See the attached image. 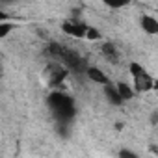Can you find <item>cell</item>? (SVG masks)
Returning <instances> with one entry per match:
<instances>
[{
    "instance_id": "1",
    "label": "cell",
    "mask_w": 158,
    "mask_h": 158,
    "mask_svg": "<svg viewBox=\"0 0 158 158\" xmlns=\"http://www.w3.org/2000/svg\"><path fill=\"white\" fill-rule=\"evenodd\" d=\"M47 102H48V108L52 110L54 117H56L58 121H61V123H69V121L74 117V114H76L74 99H73L71 95L63 93V91L54 89V91L48 95Z\"/></svg>"
},
{
    "instance_id": "7",
    "label": "cell",
    "mask_w": 158,
    "mask_h": 158,
    "mask_svg": "<svg viewBox=\"0 0 158 158\" xmlns=\"http://www.w3.org/2000/svg\"><path fill=\"white\" fill-rule=\"evenodd\" d=\"M101 52L104 58H108V61H117L119 60V52H117V47L110 41H104L101 45Z\"/></svg>"
},
{
    "instance_id": "2",
    "label": "cell",
    "mask_w": 158,
    "mask_h": 158,
    "mask_svg": "<svg viewBox=\"0 0 158 158\" xmlns=\"http://www.w3.org/2000/svg\"><path fill=\"white\" fill-rule=\"evenodd\" d=\"M61 30H63L67 35L74 37V39H84V37H86L88 24L82 23V21H78V19H69V21H65V23L61 24Z\"/></svg>"
},
{
    "instance_id": "8",
    "label": "cell",
    "mask_w": 158,
    "mask_h": 158,
    "mask_svg": "<svg viewBox=\"0 0 158 158\" xmlns=\"http://www.w3.org/2000/svg\"><path fill=\"white\" fill-rule=\"evenodd\" d=\"M128 73H130L132 78H138V76H143V74L147 73V69H145L141 63H138V61H130V63H128Z\"/></svg>"
},
{
    "instance_id": "4",
    "label": "cell",
    "mask_w": 158,
    "mask_h": 158,
    "mask_svg": "<svg viewBox=\"0 0 158 158\" xmlns=\"http://www.w3.org/2000/svg\"><path fill=\"white\" fill-rule=\"evenodd\" d=\"M132 80H134V86H132L134 93H136V91H138V93H147V91H151V89L154 88V78H152L149 73H145L143 76L132 78Z\"/></svg>"
},
{
    "instance_id": "10",
    "label": "cell",
    "mask_w": 158,
    "mask_h": 158,
    "mask_svg": "<svg viewBox=\"0 0 158 158\" xmlns=\"http://www.w3.org/2000/svg\"><path fill=\"white\" fill-rule=\"evenodd\" d=\"M84 39H88V41H101V39H102V34H101L97 28L88 26V30H86V37H84Z\"/></svg>"
},
{
    "instance_id": "12",
    "label": "cell",
    "mask_w": 158,
    "mask_h": 158,
    "mask_svg": "<svg viewBox=\"0 0 158 158\" xmlns=\"http://www.w3.org/2000/svg\"><path fill=\"white\" fill-rule=\"evenodd\" d=\"M117 156H119V158H139V156H138L132 149H121Z\"/></svg>"
},
{
    "instance_id": "13",
    "label": "cell",
    "mask_w": 158,
    "mask_h": 158,
    "mask_svg": "<svg viewBox=\"0 0 158 158\" xmlns=\"http://www.w3.org/2000/svg\"><path fill=\"white\" fill-rule=\"evenodd\" d=\"M8 17H10V15H8L6 11H2V10H0V23H6V21H8Z\"/></svg>"
},
{
    "instance_id": "14",
    "label": "cell",
    "mask_w": 158,
    "mask_h": 158,
    "mask_svg": "<svg viewBox=\"0 0 158 158\" xmlns=\"http://www.w3.org/2000/svg\"><path fill=\"white\" fill-rule=\"evenodd\" d=\"M0 76H2V65H0Z\"/></svg>"
},
{
    "instance_id": "9",
    "label": "cell",
    "mask_w": 158,
    "mask_h": 158,
    "mask_svg": "<svg viewBox=\"0 0 158 158\" xmlns=\"http://www.w3.org/2000/svg\"><path fill=\"white\" fill-rule=\"evenodd\" d=\"M104 93H106V97L110 99V102H114V104H121V99H119V95H117V91H115V88H114V84H110V86H104Z\"/></svg>"
},
{
    "instance_id": "5",
    "label": "cell",
    "mask_w": 158,
    "mask_h": 158,
    "mask_svg": "<svg viewBox=\"0 0 158 158\" xmlns=\"http://www.w3.org/2000/svg\"><path fill=\"white\" fill-rule=\"evenodd\" d=\"M139 26L145 34L149 35H156L158 34V21L152 17V15H141L139 19Z\"/></svg>"
},
{
    "instance_id": "11",
    "label": "cell",
    "mask_w": 158,
    "mask_h": 158,
    "mask_svg": "<svg viewBox=\"0 0 158 158\" xmlns=\"http://www.w3.org/2000/svg\"><path fill=\"white\" fill-rule=\"evenodd\" d=\"M13 28H15V26H13L11 23H0V37L10 35V32H11Z\"/></svg>"
},
{
    "instance_id": "3",
    "label": "cell",
    "mask_w": 158,
    "mask_h": 158,
    "mask_svg": "<svg viewBox=\"0 0 158 158\" xmlns=\"http://www.w3.org/2000/svg\"><path fill=\"white\" fill-rule=\"evenodd\" d=\"M89 80L93 82V84H99V86H110L112 82H110V78H108V74L102 71V69H99V67H93V65H89L88 69H86V73H84Z\"/></svg>"
},
{
    "instance_id": "6",
    "label": "cell",
    "mask_w": 158,
    "mask_h": 158,
    "mask_svg": "<svg viewBox=\"0 0 158 158\" xmlns=\"http://www.w3.org/2000/svg\"><path fill=\"white\" fill-rule=\"evenodd\" d=\"M114 88H115V91H117L121 102H125V101H132V99H134V89H132V86H128L127 82H117Z\"/></svg>"
}]
</instances>
